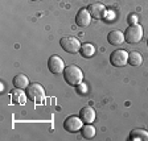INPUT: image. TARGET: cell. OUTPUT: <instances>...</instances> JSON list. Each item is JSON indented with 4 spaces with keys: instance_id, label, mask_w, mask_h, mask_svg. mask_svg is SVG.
<instances>
[{
    "instance_id": "1",
    "label": "cell",
    "mask_w": 148,
    "mask_h": 141,
    "mask_svg": "<svg viewBox=\"0 0 148 141\" xmlns=\"http://www.w3.org/2000/svg\"><path fill=\"white\" fill-rule=\"evenodd\" d=\"M64 78H65V82L68 83L69 86H73V87H77L79 83H82L83 80V73L78 66L75 65H69L66 66L64 70Z\"/></svg>"
},
{
    "instance_id": "2",
    "label": "cell",
    "mask_w": 148,
    "mask_h": 141,
    "mask_svg": "<svg viewBox=\"0 0 148 141\" xmlns=\"http://www.w3.org/2000/svg\"><path fill=\"white\" fill-rule=\"evenodd\" d=\"M143 27L140 24H132L130 25L126 29V33H124V40L127 41V44H131V45H136L142 41L143 38Z\"/></svg>"
},
{
    "instance_id": "3",
    "label": "cell",
    "mask_w": 148,
    "mask_h": 141,
    "mask_svg": "<svg viewBox=\"0 0 148 141\" xmlns=\"http://www.w3.org/2000/svg\"><path fill=\"white\" fill-rule=\"evenodd\" d=\"M25 94H27V96L33 103L41 104L44 100V96H45V90H44V87L41 86L40 83H31L27 87V92Z\"/></svg>"
},
{
    "instance_id": "4",
    "label": "cell",
    "mask_w": 148,
    "mask_h": 141,
    "mask_svg": "<svg viewBox=\"0 0 148 141\" xmlns=\"http://www.w3.org/2000/svg\"><path fill=\"white\" fill-rule=\"evenodd\" d=\"M60 45L61 48L65 50L66 53H70V54H75L81 50V42L78 41V38L73 36H65L60 40Z\"/></svg>"
},
{
    "instance_id": "5",
    "label": "cell",
    "mask_w": 148,
    "mask_h": 141,
    "mask_svg": "<svg viewBox=\"0 0 148 141\" xmlns=\"http://www.w3.org/2000/svg\"><path fill=\"white\" fill-rule=\"evenodd\" d=\"M83 121L82 119L79 117V115L78 116H75V115H70V116H68L66 119H65L64 121V128L65 131H68L69 133H77L78 131H81L83 127Z\"/></svg>"
},
{
    "instance_id": "6",
    "label": "cell",
    "mask_w": 148,
    "mask_h": 141,
    "mask_svg": "<svg viewBox=\"0 0 148 141\" xmlns=\"http://www.w3.org/2000/svg\"><path fill=\"white\" fill-rule=\"evenodd\" d=\"M110 63L115 67H123L128 63V53L123 49H118L111 53L110 55Z\"/></svg>"
},
{
    "instance_id": "7",
    "label": "cell",
    "mask_w": 148,
    "mask_h": 141,
    "mask_svg": "<svg viewBox=\"0 0 148 141\" xmlns=\"http://www.w3.org/2000/svg\"><path fill=\"white\" fill-rule=\"evenodd\" d=\"M48 69H49V71L53 74H62L65 70L64 59L57 54L50 55V58L48 59Z\"/></svg>"
},
{
    "instance_id": "8",
    "label": "cell",
    "mask_w": 148,
    "mask_h": 141,
    "mask_svg": "<svg viewBox=\"0 0 148 141\" xmlns=\"http://www.w3.org/2000/svg\"><path fill=\"white\" fill-rule=\"evenodd\" d=\"M91 17L97 18V20H102V18H106L107 16V9L102 3H92L87 7Z\"/></svg>"
},
{
    "instance_id": "9",
    "label": "cell",
    "mask_w": 148,
    "mask_h": 141,
    "mask_svg": "<svg viewBox=\"0 0 148 141\" xmlns=\"http://www.w3.org/2000/svg\"><path fill=\"white\" fill-rule=\"evenodd\" d=\"M91 22V15L87 8H81L75 15V24L81 28H86Z\"/></svg>"
},
{
    "instance_id": "10",
    "label": "cell",
    "mask_w": 148,
    "mask_h": 141,
    "mask_svg": "<svg viewBox=\"0 0 148 141\" xmlns=\"http://www.w3.org/2000/svg\"><path fill=\"white\" fill-rule=\"evenodd\" d=\"M95 110L90 106H86V107H83L82 110L79 111V117L82 119V121L85 124H91L94 120H95Z\"/></svg>"
},
{
    "instance_id": "11",
    "label": "cell",
    "mask_w": 148,
    "mask_h": 141,
    "mask_svg": "<svg viewBox=\"0 0 148 141\" xmlns=\"http://www.w3.org/2000/svg\"><path fill=\"white\" fill-rule=\"evenodd\" d=\"M9 95H11V99H12V103L15 104H18V106H23L25 104V101H27V94H24L21 89H16L12 90V91L9 92Z\"/></svg>"
},
{
    "instance_id": "12",
    "label": "cell",
    "mask_w": 148,
    "mask_h": 141,
    "mask_svg": "<svg viewBox=\"0 0 148 141\" xmlns=\"http://www.w3.org/2000/svg\"><path fill=\"white\" fill-rule=\"evenodd\" d=\"M12 83L16 89H21V90H27V87L31 84L29 79H28V77L25 74H17V75H15L12 79Z\"/></svg>"
},
{
    "instance_id": "13",
    "label": "cell",
    "mask_w": 148,
    "mask_h": 141,
    "mask_svg": "<svg viewBox=\"0 0 148 141\" xmlns=\"http://www.w3.org/2000/svg\"><path fill=\"white\" fill-rule=\"evenodd\" d=\"M107 41L114 46L120 45V44H123V41H124V34L120 31H111L110 33L107 34Z\"/></svg>"
},
{
    "instance_id": "14",
    "label": "cell",
    "mask_w": 148,
    "mask_h": 141,
    "mask_svg": "<svg viewBox=\"0 0 148 141\" xmlns=\"http://www.w3.org/2000/svg\"><path fill=\"white\" fill-rule=\"evenodd\" d=\"M130 140L131 141H136V140H140V141H148V132L145 129L142 128H138V129H134L131 131L130 133Z\"/></svg>"
},
{
    "instance_id": "15",
    "label": "cell",
    "mask_w": 148,
    "mask_h": 141,
    "mask_svg": "<svg viewBox=\"0 0 148 141\" xmlns=\"http://www.w3.org/2000/svg\"><path fill=\"white\" fill-rule=\"evenodd\" d=\"M128 63L131 66H140L143 63V57L139 52L128 53Z\"/></svg>"
},
{
    "instance_id": "16",
    "label": "cell",
    "mask_w": 148,
    "mask_h": 141,
    "mask_svg": "<svg viewBox=\"0 0 148 141\" xmlns=\"http://www.w3.org/2000/svg\"><path fill=\"white\" fill-rule=\"evenodd\" d=\"M81 54H82L85 58H90V57H92V55L95 54V46L89 42L83 44V45L81 46Z\"/></svg>"
},
{
    "instance_id": "17",
    "label": "cell",
    "mask_w": 148,
    "mask_h": 141,
    "mask_svg": "<svg viewBox=\"0 0 148 141\" xmlns=\"http://www.w3.org/2000/svg\"><path fill=\"white\" fill-rule=\"evenodd\" d=\"M81 133H82L83 138H92L97 133V129L91 125V124H85L81 129Z\"/></svg>"
},
{
    "instance_id": "18",
    "label": "cell",
    "mask_w": 148,
    "mask_h": 141,
    "mask_svg": "<svg viewBox=\"0 0 148 141\" xmlns=\"http://www.w3.org/2000/svg\"><path fill=\"white\" fill-rule=\"evenodd\" d=\"M75 89H77L78 94H81V95H85V94L87 92V86L85 84V83H79V84H78Z\"/></svg>"
},
{
    "instance_id": "19",
    "label": "cell",
    "mask_w": 148,
    "mask_h": 141,
    "mask_svg": "<svg viewBox=\"0 0 148 141\" xmlns=\"http://www.w3.org/2000/svg\"><path fill=\"white\" fill-rule=\"evenodd\" d=\"M130 22H131V25H132V24H138V22H136V16L135 15L130 16Z\"/></svg>"
},
{
    "instance_id": "20",
    "label": "cell",
    "mask_w": 148,
    "mask_h": 141,
    "mask_svg": "<svg viewBox=\"0 0 148 141\" xmlns=\"http://www.w3.org/2000/svg\"><path fill=\"white\" fill-rule=\"evenodd\" d=\"M32 1H38V0H32Z\"/></svg>"
},
{
    "instance_id": "21",
    "label": "cell",
    "mask_w": 148,
    "mask_h": 141,
    "mask_svg": "<svg viewBox=\"0 0 148 141\" xmlns=\"http://www.w3.org/2000/svg\"><path fill=\"white\" fill-rule=\"evenodd\" d=\"M147 46H148V38H147Z\"/></svg>"
}]
</instances>
